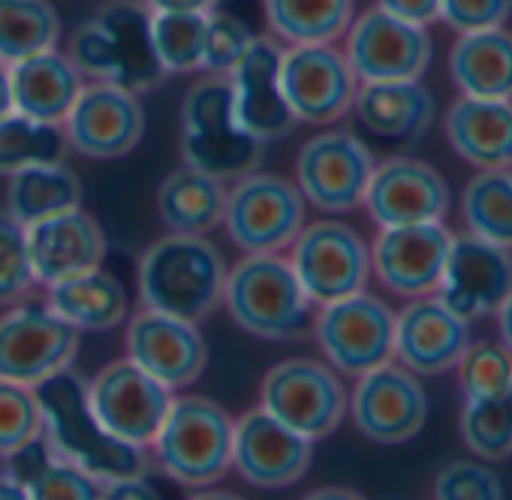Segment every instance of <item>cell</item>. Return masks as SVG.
Listing matches in <instances>:
<instances>
[{"label": "cell", "mask_w": 512, "mask_h": 500, "mask_svg": "<svg viewBox=\"0 0 512 500\" xmlns=\"http://www.w3.org/2000/svg\"><path fill=\"white\" fill-rule=\"evenodd\" d=\"M229 263L208 235L166 232L139 257L142 308L202 323L223 305Z\"/></svg>", "instance_id": "obj_1"}, {"label": "cell", "mask_w": 512, "mask_h": 500, "mask_svg": "<svg viewBox=\"0 0 512 500\" xmlns=\"http://www.w3.org/2000/svg\"><path fill=\"white\" fill-rule=\"evenodd\" d=\"M34 392L40 401L46 440L94 479L109 482L151 470L148 449L130 446L103 428L88 401V380H82L73 368L43 380Z\"/></svg>", "instance_id": "obj_2"}, {"label": "cell", "mask_w": 512, "mask_h": 500, "mask_svg": "<svg viewBox=\"0 0 512 500\" xmlns=\"http://www.w3.org/2000/svg\"><path fill=\"white\" fill-rule=\"evenodd\" d=\"M223 308L244 335L275 344L305 338L314 323V302L284 254H244L229 266Z\"/></svg>", "instance_id": "obj_3"}, {"label": "cell", "mask_w": 512, "mask_h": 500, "mask_svg": "<svg viewBox=\"0 0 512 500\" xmlns=\"http://www.w3.org/2000/svg\"><path fill=\"white\" fill-rule=\"evenodd\" d=\"M235 419L208 395H175L148 452L181 488H211L232 470Z\"/></svg>", "instance_id": "obj_4"}, {"label": "cell", "mask_w": 512, "mask_h": 500, "mask_svg": "<svg viewBox=\"0 0 512 500\" xmlns=\"http://www.w3.org/2000/svg\"><path fill=\"white\" fill-rule=\"evenodd\" d=\"M266 142L250 136L235 115L232 88L223 73H205L181 100V157L187 166L220 181H235L263 166Z\"/></svg>", "instance_id": "obj_5"}, {"label": "cell", "mask_w": 512, "mask_h": 500, "mask_svg": "<svg viewBox=\"0 0 512 500\" xmlns=\"http://www.w3.org/2000/svg\"><path fill=\"white\" fill-rule=\"evenodd\" d=\"M308 223V202L293 178L253 169L226 187L223 229L241 254H284Z\"/></svg>", "instance_id": "obj_6"}, {"label": "cell", "mask_w": 512, "mask_h": 500, "mask_svg": "<svg viewBox=\"0 0 512 500\" xmlns=\"http://www.w3.org/2000/svg\"><path fill=\"white\" fill-rule=\"evenodd\" d=\"M347 386L326 359L293 356L272 365L260 383V407L320 443L347 419Z\"/></svg>", "instance_id": "obj_7"}, {"label": "cell", "mask_w": 512, "mask_h": 500, "mask_svg": "<svg viewBox=\"0 0 512 500\" xmlns=\"http://www.w3.org/2000/svg\"><path fill=\"white\" fill-rule=\"evenodd\" d=\"M287 260L314 308L368 290L371 281V244L344 220L305 223Z\"/></svg>", "instance_id": "obj_8"}, {"label": "cell", "mask_w": 512, "mask_h": 500, "mask_svg": "<svg viewBox=\"0 0 512 500\" xmlns=\"http://www.w3.org/2000/svg\"><path fill=\"white\" fill-rule=\"evenodd\" d=\"M311 332L323 359L347 377L395 359V311L368 290L320 305Z\"/></svg>", "instance_id": "obj_9"}, {"label": "cell", "mask_w": 512, "mask_h": 500, "mask_svg": "<svg viewBox=\"0 0 512 500\" xmlns=\"http://www.w3.org/2000/svg\"><path fill=\"white\" fill-rule=\"evenodd\" d=\"M82 332L49 305L16 302L0 314V377L40 386L43 380L73 368Z\"/></svg>", "instance_id": "obj_10"}, {"label": "cell", "mask_w": 512, "mask_h": 500, "mask_svg": "<svg viewBox=\"0 0 512 500\" xmlns=\"http://www.w3.org/2000/svg\"><path fill=\"white\" fill-rule=\"evenodd\" d=\"M374 166L377 160L359 136L347 130H326L299 148L293 181L317 211L350 214L362 208Z\"/></svg>", "instance_id": "obj_11"}, {"label": "cell", "mask_w": 512, "mask_h": 500, "mask_svg": "<svg viewBox=\"0 0 512 500\" xmlns=\"http://www.w3.org/2000/svg\"><path fill=\"white\" fill-rule=\"evenodd\" d=\"M428 410L431 401L422 380L395 359L359 374L347 398V416L356 431L380 446L413 440L425 428Z\"/></svg>", "instance_id": "obj_12"}, {"label": "cell", "mask_w": 512, "mask_h": 500, "mask_svg": "<svg viewBox=\"0 0 512 500\" xmlns=\"http://www.w3.org/2000/svg\"><path fill=\"white\" fill-rule=\"evenodd\" d=\"M175 392L142 371L136 362L115 359L103 365L88 380V401L94 416L118 440L148 449L166 410L172 407Z\"/></svg>", "instance_id": "obj_13"}, {"label": "cell", "mask_w": 512, "mask_h": 500, "mask_svg": "<svg viewBox=\"0 0 512 500\" xmlns=\"http://www.w3.org/2000/svg\"><path fill=\"white\" fill-rule=\"evenodd\" d=\"M344 55L359 85L404 82L425 76L434 58V43L428 28L404 22L374 7L353 19V25L347 28Z\"/></svg>", "instance_id": "obj_14"}, {"label": "cell", "mask_w": 512, "mask_h": 500, "mask_svg": "<svg viewBox=\"0 0 512 500\" xmlns=\"http://www.w3.org/2000/svg\"><path fill=\"white\" fill-rule=\"evenodd\" d=\"M67 148L88 160L127 157L145 136V106L139 94L115 82H85L64 124Z\"/></svg>", "instance_id": "obj_15"}, {"label": "cell", "mask_w": 512, "mask_h": 500, "mask_svg": "<svg viewBox=\"0 0 512 500\" xmlns=\"http://www.w3.org/2000/svg\"><path fill=\"white\" fill-rule=\"evenodd\" d=\"M281 85L296 121L314 127L341 121L359 91V79L335 43L287 46L281 55Z\"/></svg>", "instance_id": "obj_16"}, {"label": "cell", "mask_w": 512, "mask_h": 500, "mask_svg": "<svg viewBox=\"0 0 512 500\" xmlns=\"http://www.w3.org/2000/svg\"><path fill=\"white\" fill-rule=\"evenodd\" d=\"M314 461V440L302 437L263 407H250L232 425V470L253 488H290Z\"/></svg>", "instance_id": "obj_17"}, {"label": "cell", "mask_w": 512, "mask_h": 500, "mask_svg": "<svg viewBox=\"0 0 512 500\" xmlns=\"http://www.w3.org/2000/svg\"><path fill=\"white\" fill-rule=\"evenodd\" d=\"M452 235L443 220L380 226L371 241V275L398 299L434 296L443 281Z\"/></svg>", "instance_id": "obj_18"}, {"label": "cell", "mask_w": 512, "mask_h": 500, "mask_svg": "<svg viewBox=\"0 0 512 500\" xmlns=\"http://www.w3.org/2000/svg\"><path fill=\"white\" fill-rule=\"evenodd\" d=\"M124 350L130 362L172 392L193 386L208 368V344L199 323L151 308L127 317Z\"/></svg>", "instance_id": "obj_19"}, {"label": "cell", "mask_w": 512, "mask_h": 500, "mask_svg": "<svg viewBox=\"0 0 512 500\" xmlns=\"http://www.w3.org/2000/svg\"><path fill=\"white\" fill-rule=\"evenodd\" d=\"M512 293V247L491 244L473 232L452 235L437 299L461 320H479Z\"/></svg>", "instance_id": "obj_20"}, {"label": "cell", "mask_w": 512, "mask_h": 500, "mask_svg": "<svg viewBox=\"0 0 512 500\" xmlns=\"http://www.w3.org/2000/svg\"><path fill=\"white\" fill-rule=\"evenodd\" d=\"M281 43L272 37H253L235 67L226 73L238 124L260 142L272 145L287 139L299 121L281 85Z\"/></svg>", "instance_id": "obj_21"}, {"label": "cell", "mask_w": 512, "mask_h": 500, "mask_svg": "<svg viewBox=\"0 0 512 500\" xmlns=\"http://www.w3.org/2000/svg\"><path fill=\"white\" fill-rule=\"evenodd\" d=\"M452 205L449 181L419 157H389L374 166L362 208L377 226L437 223Z\"/></svg>", "instance_id": "obj_22"}, {"label": "cell", "mask_w": 512, "mask_h": 500, "mask_svg": "<svg viewBox=\"0 0 512 500\" xmlns=\"http://www.w3.org/2000/svg\"><path fill=\"white\" fill-rule=\"evenodd\" d=\"M470 344V323L452 314L437 296L410 299L395 314V362L416 377L452 371Z\"/></svg>", "instance_id": "obj_23"}, {"label": "cell", "mask_w": 512, "mask_h": 500, "mask_svg": "<svg viewBox=\"0 0 512 500\" xmlns=\"http://www.w3.org/2000/svg\"><path fill=\"white\" fill-rule=\"evenodd\" d=\"M25 238L34 278L46 287L103 266L109 250L103 226L82 205L25 226Z\"/></svg>", "instance_id": "obj_24"}, {"label": "cell", "mask_w": 512, "mask_h": 500, "mask_svg": "<svg viewBox=\"0 0 512 500\" xmlns=\"http://www.w3.org/2000/svg\"><path fill=\"white\" fill-rule=\"evenodd\" d=\"M94 19L106 34L112 82L139 97L157 91L166 82V70L154 52L151 10L145 0H109Z\"/></svg>", "instance_id": "obj_25"}, {"label": "cell", "mask_w": 512, "mask_h": 500, "mask_svg": "<svg viewBox=\"0 0 512 500\" xmlns=\"http://www.w3.org/2000/svg\"><path fill=\"white\" fill-rule=\"evenodd\" d=\"M359 124L386 142H413L434 124L437 106L419 79L404 82H365L356 91L353 109Z\"/></svg>", "instance_id": "obj_26"}, {"label": "cell", "mask_w": 512, "mask_h": 500, "mask_svg": "<svg viewBox=\"0 0 512 500\" xmlns=\"http://www.w3.org/2000/svg\"><path fill=\"white\" fill-rule=\"evenodd\" d=\"M446 139L476 169H512V100L461 97L443 121Z\"/></svg>", "instance_id": "obj_27"}, {"label": "cell", "mask_w": 512, "mask_h": 500, "mask_svg": "<svg viewBox=\"0 0 512 500\" xmlns=\"http://www.w3.org/2000/svg\"><path fill=\"white\" fill-rule=\"evenodd\" d=\"M85 79L67 52L46 49L10 67L13 109L46 124H64Z\"/></svg>", "instance_id": "obj_28"}, {"label": "cell", "mask_w": 512, "mask_h": 500, "mask_svg": "<svg viewBox=\"0 0 512 500\" xmlns=\"http://www.w3.org/2000/svg\"><path fill=\"white\" fill-rule=\"evenodd\" d=\"M46 305L79 332H112L130 317L124 284L103 266L46 287Z\"/></svg>", "instance_id": "obj_29"}, {"label": "cell", "mask_w": 512, "mask_h": 500, "mask_svg": "<svg viewBox=\"0 0 512 500\" xmlns=\"http://www.w3.org/2000/svg\"><path fill=\"white\" fill-rule=\"evenodd\" d=\"M4 467L16 476L34 500H103V482L88 470L64 458L46 434H37L4 458Z\"/></svg>", "instance_id": "obj_30"}, {"label": "cell", "mask_w": 512, "mask_h": 500, "mask_svg": "<svg viewBox=\"0 0 512 500\" xmlns=\"http://www.w3.org/2000/svg\"><path fill=\"white\" fill-rule=\"evenodd\" d=\"M449 73L461 97L512 100V31L503 25L458 34L449 52Z\"/></svg>", "instance_id": "obj_31"}, {"label": "cell", "mask_w": 512, "mask_h": 500, "mask_svg": "<svg viewBox=\"0 0 512 500\" xmlns=\"http://www.w3.org/2000/svg\"><path fill=\"white\" fill-rule=\"evenodd\" d=\"M226 187V181L184 163L160 181L157 214L169 232L208 235L223 226Z\"/></svg>", "instance_id": "obj_32"}, {"label": "cell", "mask_w": 512, "mask_h": 500, "mask_svg": "<svg viewBox=\"0 0 512 500\" xmlns=\"http://www.w3.org/2000/svg\"><path fill=\"white\" fill-rule=\"evenodd\" d=\"M79 205H82V181L64 160L25 166L7 175L4 208L22 226H31L43 217L61 214Z\"/></svg>", "instance_id": "obj_33"}, {"label": "cell", "mask_w": 512, "mask_h": 500, "mask_svg": "<svg viewBox=\"0 0 512 500\" xmlns=\"http://www.w3.org/2000/svg\"><path fill=\"white\" fill-rule=\"evenodd\" d=\"M266 25L284 46H326L344 40L356 0H263Z\"/></svg>", "instance_id": "obj_34"}, {"label": "cell", "mask_w": 512, "mask_h": 500, "mask_svg": "<svg viewBox=\"0 0 512 500\" xmlns=\"http://www.w3.org/2000/svg\"><path fill=\"white\" fill-rule=\"evenodd\" d=\"M61 16L49 0H0V61L7 67L55 49Z\"/></svg>", "instance_id": "obj_35"}, {"label": "cell", "mask_w": 512, "mask_h": 500, "mask_svg": "<svg viewBox=\"0 0 512 500\" xmlns=\"http://www.w3.org/2000/svg\"><path fill=\"white\" fill-rule=\"evenodd\" d=\"M467 232L512 247V169H479L461 193Z\"/></svg>", "instance_id": "obj_36"}, {"label": "cell", "mask_w": 512, "mask_h": 500, "mask_svg": "<svg viewBox=\"0 0 512 500\" xmlns=\"http://www.w3.org/2000/svg\"><path fill=\"white\" fill-rule=\"evenodd\" d=\"M67 139L61 124H46L22 112L0 118V175H13L25 166L64 160Z\"/></svg>", "instance_id": "obj_37"}, {"label": "cell", "mask_w": 512, "mask_h": 500, "mask_svg": "<svg viewBox=\"0 0 512 500\" xmlns=\"http://www.w3.org/2000/svg\"><path fill=\"white\" fill-rule=\"evenodd\" d=\"M208 13H151V40L166 76H187L202 70Z\"/></svg>", "instance_id": "obj_38"}, {"label": "cell", "mask_w": 512, "mask_h": 500, "mask_svg": "<svg viewBox=\"0 0 512 500\" xmlns=\"http://www.w3.org/2000/svg\"><path fill=\"white\" fill-rule=\"evenodd\" d=\"M464 446L482 461H503L512 455V392L500 398L464 401L461 410Z\"/></svg>", "instance_id": "obj_39"}, {"label": "cell", "mask_w": 512, "mask_h": 500, "mask_svg": "<svg viewBox=\"0 0 512 500\" xmlns=\"http://www.w3.org/2000/svg\"><path fill=\"white\" fill-rule=\"evenodd\" d=\"M455 371L464 401L500 398L512 392V353L497 341H470Z\"/></svg>", "instance_id": "obj_40"}, {"label": "cell", "mask_w": 512, "mask_h": 500, "mask_svg": "<svg viewBox=\"0 0 512 500\" xmlns=\"http://www.w3.org/2000/svg\"><path fill=\"white\" fill-rule=\"evenodd\" d=\"M34 284L25 226L7 208H0V308L22 302Z\"/></svg>", "instance_id": "obj_41"}, {"label": "cell", "mask_w": 512, "mask_h": 500, "mask_svg": "<svg viewBox=\"0 0 512 500\" xmlns=\"http://www.w3.org/2000/svg\"><path fill=\"white\" fill-rule=\"evenodd\" d=\"M43 434V413L31 386L0 377V458Z\"/></svg>", "instance_id": "obj_42"}, {"label": "cell", "mask_w": 512, "mask_h": 500, "mask_svg": "<svg viewBox=\"0 0 512 500\" xmlns=\"http://www.w3.org/2000/svg\"><path fill=\"white\" fill-rule=\"evenodd\" d=\"M253 34L247 31V25L229 13L211 10L205 16V43H202V70L205 73H229L235 67V61L244 55V49L250 46Z\"/></svg>", "instance_id": "obj_43"}, {"label": "cell", "mask_w": 512, "mask_h": 500, "mask_svg": "<svg viewBox=\"0 0 512 500\" xmlns=\"http://www.w3.org/2000/svg\"><path fill=\"white\" fill-rule=\"evenodd\" d=\"M437 500H500L503 482L494 470L476 461H452L434 476Z\"/></svg>", "instance_id": "obj_44"}, {"label": "cell", "mask_w": 512, "mask_h": 500, "mask_svg": "<svg viewBox=\"0 0 512 500\" xmlns=\"http://www.w3.org/2000/svg\"><path fill=\"white\" fill-rule=\"evenodd\" d=\"M512 16V0H440V19L455 34L503 28Z\"/></svg>", "instance_id": "obj_45"}, {"label": "cell", "mask_w": 512, "mask_h": 500, "mask_svg": "<svg viewBox=\"0 0 512 500\" xmlns=\"http://www.w3.org/2000/svg\"><path fill=\"white\" fill-rule=\"evenodd\" d=\"M67 55L85 82H112L109 46H106V34L97 25V19H88L76 28V34L70 37Z\"/></svg>", "instance_id": "obj_46"}, {"label": "cell", "mask_w": 512, "mask_h": 500, "mask_svg": "<svg viewBox=\"0 0 512 500\" xmlns=\"http://www.w3.org/2000/svg\"><path fill=\"white\" fill-rule=\"evenodd\" d=\"M377 10L389 13V16H398L404 22H413V25H434L440 19V0H374Z\"/></svg>", "instance_id": "obj_47"}, {"label": "cell", "mask_w": 512, "mask_h": 500, "mask_svg": "<svg viewBox=\"0 0 512 500\" xmlns=\"http://www.w3.org/2000/svg\"><path fill=\"white\" fill-rule=\"evenodd\" d=\"M154 500L160 497V491L151 485L148 473H133V476H118L103 482V500Z\"/></svg>", "instance_id": "obj_48"}, {"label": "cell", "mask_w": 512, "mask_h": 500, "mask_svg": "<svg viewBox=\"0 0 512 500\" xmlns=\"http://www.w3.org/2000/svg\"><path fill=\"white\" fill-rule=\"evenodd\" d=\"M220 0H145L151 13H211Z\"/></svg>", "instance_id": "obj_49"}, {"label": "cell", "mask_w": 512, "mask_h": 500, "mask_svg": "<svg viewBox=\"0 0 512 500\" xmlns=\"http://www.w3.org/2000/svg\"><path fill=\"white\" fill-rule=\"evenodd\" d=\"M494 314H497V335H500V344L512 353V293L500 302V308H497Z\"/></svg>", "instance_id": "obj_50"}, {"label": "cell", "mask_w": 512, "mask_h": 500, "mask_svg": "<svg viewBox=\"0 0 512 500\" xmlns=\"http://www.w3.org/2000/svg\"><path fill=\"white\" fill-rule=\"evenodd\" d=\"M0 500H28L25 488L16 482V476L7 467L0 470Z\"/></svg>", "instance_id": "obj_51"}, {"label": "cell", "mask_w": 512, "mask_h": 500, "mask_svg": "<svg viewBox=\"0 0 512 500\" xmlns=\"http://www.w3.org/2000/svg\"><path fill=\"white\" fill-rule=\"evenodd\" d=\"M13 112V91H10V67L0 61V118Z\"/></svg>", "instance_id": "obj_52"}, {"label": "cell", "mask_w": 512, "mask_h": 500, "mask_svg": "<svg viewBox=\"0 0 512 500\" xmlns=\"http://www.w3.org/2000/svg\"><path fill=\"white\" fill-rule=\"evenodd\" d=\"M308 497H314V500H326V497H344V500H359L362 494H359V491H353V488H317V491H311Z\"/></svg>", "instance_id": "obj_53"}]
</instances>
